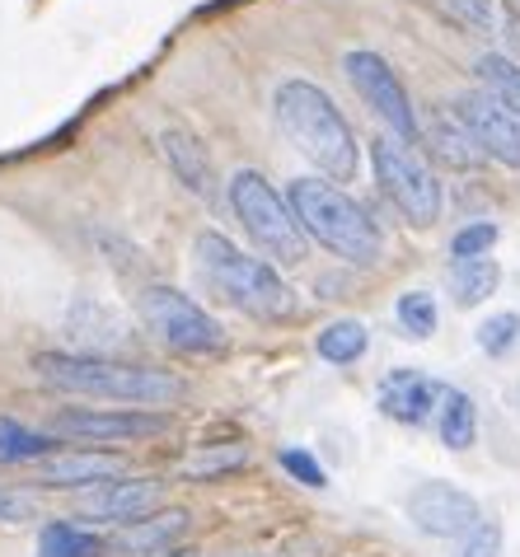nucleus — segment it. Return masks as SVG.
<instances>
[{"label":"nucleus","mask_w":520,"mask_h":557,"mask_svg":"<svg viewBox=\"0 0 520 557\" xmlns=\"http://www.w3.org/2000/svg\"><path fill=\"white\" fill-rule=\"evenodd\" d=\"M460 557H502L497 520H479V524H473V530L460 539Z\"/></svg>","instance_id":"cd10ccee"},{"label":"nucleus","mask_w":520,"mask_h":557,"mask_svg":"<svg viewBox=\"0 0 520 557\" xmlns=\"http://www.w3.org/2000/svg\"><path fill=\"white\" fill-rule=\"evenodd\" d=\"M493 244H497V225L493 221H473L450 239V258H487L493 253Z\"/></svg>","instance_id":"bb28decb"},{"label":"nucleus","mask_w":520,"mask_h":557,"mask_svg":"<svg viewBox=\"0 0 520 557\" xmlns=\"http://www.w3.org/2000/svg\"><path fill=\"white\" fill-rule=\"evenodd\" d=\"M103 553H109V539L75 520H48L38 534V557H103Z\"/></svg>","instance_id":"a211bd4d"},{"label":"nucleus","mask_w":520,"mask_h":557,"mask_svg":"<svg viewBox=\"0 0 520 557\" xmlns=\"http://www.w3.org/2000/svg\"><path fill=\"white\" fill-rule=\"evenodd\" d=\"M122 473V459L113 450H52L48 459H38V473L34 483L42 487H99V483H113V478Z\"/></svg>","instance_id":"ddd939ff"},{"label":"nucleus","mask_w":520,"mask_h":557,"mask_svg":"<svg viewBox=\"0 0 520 557\" xmlns=\"http://www.w3.org/2000/svg\"><path fill=\"white\" fill-rule=\"evenodd\" d=\"M497 282H502V268L493 258H455L450 262V290H455V300H460L465 309L483 305L497 290Z\"/></svg>","instance_id":"aec40b11"},{"label":"nucleus","mask_w":520,"mask_h":557,"mask_svg":"<svg viewBox=\"0 0 520 557\" xmlns=\"http://www.w3.org/2000/svg\"><path fill=\"white\" fill-rule=\"evenodd\" d=\"M164 557H193V553H174V548H170V553H164Z\"/></svg>","instance_id":"2f4dec72"},{"label":"nucleus","mask_w":520,"mask_h":557,"mask_svg":"<svg viewBox=\"0 0 520 557\" xmlns=\"http://www.w3.org/2000/svg\"><path fill=\"white\" fill-rule=\"evenodd\" d=\"M436 431L450 450H469L473 436H479V408L473 398L460 389H446L441 394V408H436Z\"/></svg>","instance_id":"6ab92c4d"},{"label":"nucleus","mask_w":520,"mask_h":557,"mask_svg":"<svg viewBox=\"0 0 520 557\" xmlns=\"http://www.w3.org/2000/svg\"><path fill=\"white\" fill-rule=\"evenodd\" d=\"M408 520L432 539H465L479 524V502L455 483H422L408 497Z\"/></svg>","instance_id":"9b49d317"},{"label":"nucleus","mask_w":520,"mask_h":557,"mask_svg":"<svg viewBox=\"0 0 520 557\" xmlns=\"http://www.w3.org/2000/svg\"><path fill=\"white\" fill-rule=\"evenodd\" d=\"M197 262H202L207 282L221 290L225 300H231L235 309H244V314L253 319H296V290H290L277 268L263 258H249L244 249H235L225 235H216V230H207V235H197Z\"/></svg>","instance_id":"20e7f679"},{"label":"nucleus","mask_w":520,"mask_h":557,"mask_svg":"<svg viewBox=\"0 0 520 557\" xmlns=\"http://www.w3.org/2000/svg\"><path fill=\"white\" fill-rule=\"evenodd\" d=\"M38 510V502L20 487H0V524H14V520H28Z\"/></svg>","instance_id":"7c9ffc66"},{"label":"nucleus","mask_w":520,"mask_h":557,"mask_svg":"<svg viewBox=\"0 0 520 557\" xmlns=\"http://www.w3.org/2000/svg\"><path fill=\"white\" fill-rule=\"evenodd\" d=\"M235 557H244V553H235Z\"/></svg>","instance_id":"473e14b6"},{"label":"nucleus","mask_w":520,"mask_h":557,"mask_svg":"<svg viewBox=\"0 0 520 557\" xmlns=\"http://www.w3.org/2000/svg\"><path fill=\"white\" fill-rule=\"evenodd\" d=\"M160 150H164V160H170L174 178H178L188 193H197V197H211V193H216V169H211V154L202 150V141H197V136L170 127V132L160 136Z\"/></svg>","instance_id":"dca6fc26"},{"label":"nucleus","mask_w":520,"mask_h":557,"mask_svg":"<svg viewBox=\"0 0 520 557\" xmlns=\"http://www.w3.org/2000/svg\"><path fill=\"white\" fill-rule=\"evenodd\" d=\"M366 347H371V333H366V323H357V319H338V323H329V329L314 337V351L324 356L329 366L361 361Z\"/></svg>","instance_id":"412c9836"},{"label":"nucleus","mask_w":520,"mask_h":557,"mask_svg":"<svg viewBox=\"0 0 520 557\" xmlns=\"http://www.w3.org/2000/svg\"><path fill=\"white\" fill-rule=\"evenodd\" d=\"M436 10L446 14L450 24H460L479 38L493 34V0H436Z\"/></svg>","instance_id":"393cba45"},{"label":"nucleus","mask_w":520,"mask_h":557,"mask_svg":"<svg viewBox=\"0 0 520 557\" xmlns=\"http://www.w3.org/2000/svg\"><path fill=\"white\" fill-rule=\"evenodd\" d=\"M394 314H399V323H404L408 337H432V333H436V319H441V314H436V300L426 296V290H404Z\"/></svg>","instance_id":"b1692460"},{"label":"nucleus","mask_w":520,"mask_h":557,"mask_svg":"<svg viewBox=\"0 0 520 557\" xmlns=\"http://www.w3.org/2000/svg\"><path fill=\"white\" fill-rule=\"evenodd\" d=\"M277 459H282V469L296 478V483H305V487H329V473L319 469V459L310 450H282Z\"/></svg>","instance_id":"c85d7f7f"},{"label":"nucleus","mask_w":520,"mask_h":557,"mask_svg":"<svg viewBox=\"0 0 520 557\" xmlns=\"http://www.w3.org/2000/svg\"><path fill=\"white\" fill-rule=\"evenodd\" d=\"M371 164H375V183L385 188V197L399 207L412 225H436L441 221V183L426 169V160L412 141L399 136H375L371 141Z\"/></svg>","instance_id":"423d86ee"},{"label":"nucleus","mask_w":520,"mask_h":557,"mask_svg":"<svg viewBox=\"0 0 520 557\" xmlns=\"http://www.w3.org/2000/svg\"><path fill=\"white\" fill-rule=\"evenodd\" d=\"M343 71H347L351 89L366 99V108H371V113L385 122V127L399 136V141H418L422 122H418V113H412V99H408L404 81L389 71L385 57H375V52H347L343 57Z\"/></svg>","instance_id":"6e6552de"},{"label":"nucleus","mask_w":520,"mask_h":557,"mask_svg":"<svg viewBox=\"0 0 520 557\" xmlns=\"http://www.w3.org/2000/svg\"><path fill=\"white\" fill-rule=\"evenodd\" d=\"M272 108H277V122L290 136V146H296L319 174H329L338 183H347L357 174V136H351L347 117L333 108V99L319 85L282 81Z\"/></svg>","instance_id":"f03ea898"},{"label":"nucleus","mask_w":520,"mask_h":557,"mask_svg":"<svg viewBox=\"0 0 520 557\" xmlns=\"http://www.w3.org/2000/svg\"><path fill=\"white\" fill-rule=\"evenodd\" d=\"M286 207L290 215L300 221V230L310 239H319L329 253H338L347 262H375L380 258V230L375 221L366 215L361 202H351V197L343 188H333V183L324 178H296L286 193Z\"/></svg>","instance_id":"7ed1b4c3"},{"label":"nucleus","mask_w":520,"mask_h":557,"mask_svg":"<svg viewBox=\"0 0 520 557\" xmlns=\"http://www.w3.org/2000/svg\"><path fill=\"white\" fill-rule=\"evenodd\" d=\"M188 520H193L188 510L160 506V510H150V516H141V520L122 524V534L113 539L109 548L127 553V557H164L183 534H188Z\"/></svg>","instance_id":"2eb2a0df"},{"label":"nucleus","mask_w":520,"mask_h":557,"mask_svg":"<svg viewBox=\"0 0 520 557\" xmlns=\"http://www.w3.org/2000/svg\"><path fill=\"white\" fill-rule=\"evenodd\" d=\"M160 502H164V483H160V478H127V473H117L113 483H99L81 506H85V516H95V520L132 524V520L150 516V510H160Z\"/></svg>","instance_id":"f8f14e48"},{"label":"nucleus","mask_w":520,"mask_h":557,"mask_svg":"<svg viewBox=\"0 0 520 557\" xmlns=\"http://www.w3.org/2000/svg\"><path fill=\"white\" fill-rule=\"evenodd\" d=\"M231 207L239 215L244 235H249L272 262H286V268L305 262V253H310L305 249V230H300L296 215H290V207L282 202V193L272 188L263 174L239 169L231 178Z\"/></svg>","instance_id":"39448f33"},{"label":"nucleus","mask_w":520,"mask_h":557,"mask_svg":"<svg viewBox=\"0 0 520 557\" xmlns=\"http://www.w3.org/2000/svg\"><path fill=\"white\" fill-rule=\"evenodd\" d=\"M516 343H520V314H511V309H502V314L479 323V347L487 356H507Z\"/></svg>","instance_id":"a878e982"},{"label":"nucleus","mask_w":520,"mask_h":557,"mask_svg":"<svg viewBox=\"0 0 520 557\" xmlns=\"http://www.w3.org/2000/svg\"><path fill=\"white\" fill-rule=\"evenodd\" d=\"M418 136H426V146H432L441 160L455 164V169H473V164L487 160V154L479 150V141L469 136V127H465V122L455 117V113H436Z\"/></svg>","instance_id":"f3484780"},{"label":"nucleus","mask_w":520,"mask_h":557,"mask_svg":"<svg viewBox=\"0 0 520 557\" xmlns=\"http://www.w3.org/2000/svg\"><path fill=\"white\" fill-rule=\"evenodd\" d=\"M479 81L487 85V95H497L520 117V66H516V61H507V57H483L479 61Z\"/></svg>","instance_id":"5701e85b"},{"label":"nucleus","mask_w":520,"mask_h":557,"mask_svg":"<svg viewBox=\"0 0 520 557\" xmlns=\"http://www.w3.org/2000/svg\"><path fill=\"white\" fill-rule=\"evenodd\" d=\"M174 422L164 408H66L52 422L57 436L85 441V445H132L164 436Z\"/></svg>","instance_id":"1a4fd4ad"},{"label":"nucleus","mask_w":520,"mask_h":557,"mask_svg":"<svg viewBox=\"0 0 520 557\" xmlns=\"http://www.w3.org/2000/svg\"><path fill=\"white\" fill-rule=\"evenodd\" d=\"M52 436L48 431H34L14 417H0V463H38L52 455Z\"/></svg>","instance_id":"4be33fe9"},{"label":"nucleus","mask_w":520,"mask_h":557,"mask_svg":"<svg viewBox=\"0 0 520 557\" xmlns=\"http://www.w3.org/2000/svg\"><path fill=\"white\" fill-rule=\"evenodd\" d=\"M141 319L146 329L160 337L164 347L202 356V351H221L225 347V329L207 314L197 300H188L174 286H146L141 290Z\"/></svg>","instance_id":"0eeeda50"},{"label":"nucleus","mask_w":520,"mask_h":557,"mask_svg":"<svg viewBox=\"0 0 520 557\" xmlns=\"http://www.w3.org/2000/svg\"><path fill=\"white\" fill-rule=\"evenodd\" d=\"M441 384L426 380L422 370H389L385 380H380V412L394 417V422L404 426H422L426 417L441 408Z\"/></svg>","instance_id":"4468645a"},{"label":"nucleus","mask_w":520,"mask_h":557,"mask_svg":"<svg viewBox=\"0 0 520 557\" xmlns=\"http://www.w3.org/2000/svg\"><path fill=\"white\" fill-rule=\"evenodd\" d=\"M450 113L469 127V136L479 141V150L487 154V160H502V164L520 169V117L497 95H487V89H473V95L455 99Z\"/></svg>","instance_id":"9d476101"},{"label":"nucleus","mask_w":520,"mask_h":557,"mask_svg":"<svg viewBox=\"0 0 520 557\" xmlns=\"http://www.w3.org/2000/svg\"><path fill=\"white\" fill-rule=\"evenodd\" d=\"M34 370L42 384L75 398H99V404H132V408H170L188 394V384L170 370L117 361L95 351H38Z\"/></svg>","instance_id":"f257e3e1"},{"label":"nucleus","mask_w":520,"mask_h":557,"mask_svg":"<svg viewBox=\"0 0 520 557\" xmlns=\"http://www.w3.org/2000/svg\"><path fill=\"white\" fill-rule=\"evenodd\" d=\"M239 463H244V450L235 445V450H211V455H202V459H188V463H183V473H188V478H211V473L239 469Z\"/></svg>","instance_id":"c756f323"}]
</instances>
